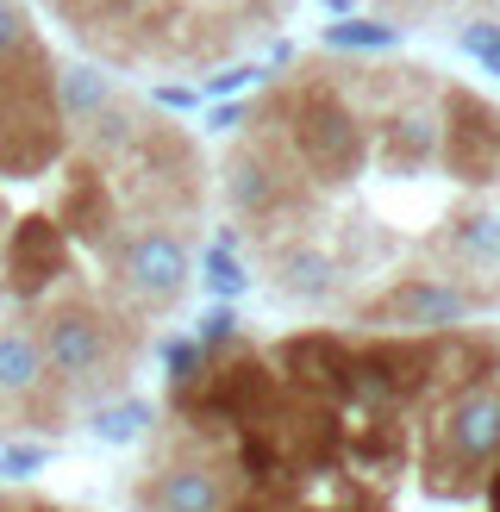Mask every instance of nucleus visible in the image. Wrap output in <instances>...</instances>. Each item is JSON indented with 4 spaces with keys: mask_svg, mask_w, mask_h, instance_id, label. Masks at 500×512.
<instances>
[{
    "mask_svg": "<svg viewBox=\"0 0 500 512\" xmlns=\"http://www.w3.org/2000/svg\"><path fill=\"white\" fill-rule=\"evenodd\" d=\"M444 250L457 256L463 269H482V275H500V207L475 200V207H457L444 219Z\"/></svg>",
    "mask_w": 500,
    "mask_h": 512,
    "instance_id": "13",
    "label": "nucleus"
},
{
    "mask_svg": "<svg viewBox=\"0 0 500 512\" xmlns=\"http://www.w3.org/2000/svg\"><path fill=\"white\" fill-rule=\"evenodd\" d=\"M144 425H150V406H144V400L94 406V419H88V431H94L100 444H132V438H144Z\"/></svg>",
    "mask_w": 500,
    "mask_h": 512,
    "instance_id": "16",
    "label": "nucleus"
},
{
    "mask_svg": "<svg viewBox=\"0 0 500 512\" xmlns=\"http://www.w3.org/2000/svg\"><path fill=\"white\" fill-rule=\"evenodd\" d=\"M32 469H44V450H38V444H13L7 456H0V475H7V481L32 475Z\"/></svg>",
    "mask_w": 500,
    "mask_h": 512,
    "instance_id": "22",
    "label": "nucleus"
},
{
    "mask_svg": "<svg viewBox=\"0 0 500 512\" xmlns=\"http://www.w3.org/2000/svg\"><path fill=\"white\" fill-rule=\"evenodd\" d=\"M494 463H500V381H475V388L450 394L425 431V494L469 500L488 488Z\"/></svg>",
    "mask_w": 500,
    "mask_h": 512,
    "instance_id": "1",
    "label": "nucleus"
},
{
    "mask_svg": "<svg viewBox=\"0 0 500 512\" xmlns=\"http://www.w3.org/2000/svg\"><path fill=\"white\" fill-rule=\"evenodd\" d=\"M194 344L207 350V356H219V350H232V344H238V313H232V306H213V313L200 319V338H194Z\"/></svg>",
    "mask_w": 500,
    "mask_h": 512,
    "instance_id": "21",
    "label": "nucleus"
},
{
    "mask_svg": "<svg viewBox=\"0 0 500 512\" xmlns=\"http://www.w3.org/2000/svg\"><path fill=\"white\" fill-rule=\"evenodd\" d=\"M113 107V82L100 69H63L57 75V113L63 119H94V113H107Z\"/></svg>",
    "mask_w": 500,
    "mask_h": 512,
    "instance_id": "15",
    "label": "nucleus"
},
{
    "mask_svg": "<svg viewBox=\"0 0 500 512\" xmlns=\"http://www.w3.org/2000/svg\"><path fill=\"white\" fill-rule=\"evenodd\" d=\"M113 275L138 306H175L188 288V275H194V256L175 232L144 225V232H132L125 244H113Z\"/></svg>",
    "mask_w": 500,
    "mask_h": 512,
    "instance_id": "5",
    "label": "nucleus"
},
{
    "mask_svg": "<svg viewBox=\"0 0 500 512\" xmlns=\"http://www.w3.org/2000/svg\"><path fill=\"white\" fill-rule=\"evenodd\" d=\"M213 125H219V132H232V125H244V107H219Z\"/></svg>",
    "mask_w": 500,
    "mask_h": 512,
    "instance_id": "25",
    "label": "nucleus"
},
{
    "mask_svg": "<svg viewBox=\"0 0 500 512\" xmlns=\"http://www.w3.org/2000/svg\"><path fill=\"white\" fill-rule=\"evenodd\" d=\"M325 44L332 50H394L400 25H388V19H332L325 25Z\"/></svg>",
    "mask_w": 500,
    "mask_h": 512,
    "instance_id": "17",
    "label": "nucleus"
},
{
    "mask_svg": "<svg viewBox=\"0 0 500 512\" xmlns=\"http://www.w3.org/2000/svg\"><path fill=\"white\" fill-rule=\"evenodd\" d=\"M144 512H232V469L213 456H175L144 481Z\"/></svg>",
    "mask_w": 500,
    "mask_h": 512,
    "instance_id": "8",
    "label": "nucleus"
},
{
    "mask_svg": "<svg viewBox=\"0 0 500 512\" xmlns=\"http://www.w3.org/2000/svg\"><path fill=\"white\" fill-rule=\"evenodd\" d=\"M50 381L44 369V350H38V331H0V394H38Z\"/></svg>",
    "mask_w": 500,
    "mask_h": 512,
    "instance_id": "14",
    "label": "nucleus"
},
{
    "mask_svg": "<svg viewBox=\"0 0 500 512\" xmlns=\"http://www.w3.org/2000/svg\"><path fill=\"white\" fill-rule=\"evenodd\" d=\"M350 7H357V0H325V13H332V19H350Z\"/></svg>",
    "mask_w": 500,
    "mask_h": 512,
    "instance_id": "27",
    "label": "nucleus"
},
{
    "mask_svg": "<svg viewBox=\"0 0 500 512\" xmlns=\"http://www.w3.org/2000/svg\"><path fill=\"white\" fill-rule=\"evenodd\" d=\"M457 44H463V57H475L488 75H500V25L494 19H469L457 32Z\"/></svg>",
    "mask_w": 500,
    "mask_h": 512,
    "instance_id": "19",
    "label": "nucleus"
},
{
    "mask_svg": "<svg viewBox=\"0 0 500 512\" xmlns=\"http://www.w3.org/2000/svg\"><path fill=\"white\" fill-rule=\"evenodd\" d=\"M438 157L469 188L500 182V107H488V100L469 94V88H450L444 94V125H438Z\"/></svg>",
    "mask_w": 500,
    "mask_h": 512,
    "instance_id": "4",
    "label": "nucleus"
},
{
    "mask_svg": "<svg viewBox=\"0 0 500 512\" xmlns=\"http://www.w3.org/2000/svg\"><path fill=\"white\" fill-rule=\"evenodd\" d=\"M225 200L232 213L250 219V225H275L288 207H294V157H275L269 144H238L225 157Z\"/></svg>",
    "mask_w": 500,
    "mask_h": 512,
    "instance_id": "7",
    "label": "nucleus"
},
{
    "mask_svg": "<svg viewBox=\"0 0 500 512\" xmlns=\"http://www.w3.org/2000/svg\"><path fill=\"white\" fill-rule=\"evenodd\" d=\"M469 288H457V281H438V275H413V281H394L388 294H375L363 306L369 325H400V331H425V338H438V331H457L469 313H475Z\"/></svg>",
    "mask_w": 500,
    "mask_h": 512,
    "instance_id": "6",
    "label": "nucleus"
},
{
    "mask_svg": "<svg viewBox=\"0 0 500 512\" xmlns=\"http://www.w3.org/2000/svg\"><path fill=\"white\" fill-rule=\"evenodd\" d=\"M382 7H394V13H419V0H382Z\"/></svg>",
    "mask_w": 500,
    "mask_h": 512,
    "instance_id": "28",
    "label": "nucleus"
},
{
    "mask_svg": "<svg viewBox=\"0 0 500 512\" xmlns=\"http://www.w3.org/2000/svg\"><path fill=\"white\" fill-rule=\"evenodd\" d=\"M232 512H250V506H232Z\"/></svg>",
    "mask_w": 500,
    "mask_h": 512,
    "instance_id": "30",
    "label": "nucleus"
},
{
    "mask_svg": "<svg viewBox=\"0 0 500 512\" xmlns=\"http://www.w3.org/2000/svg\"><path fill=\"white\" fill-rule=\"evenodd\" d=\"M25 44H38V32H32V19H25L13 0H0V63H13Z\"/></svg>",
    "mask_w": 500,
    "mask_h": 512,
    "instance_id": "20",
    "label": "nucleus"
},
{
    "mask_svg": "<svg viewBox=\"0 0 500 512\" xmlns=\"http://www.w3.org/2000/svg\"><path fill=\"white\" fill-rule=\"evenodd\" d=\"M488 512H500V463H494V475H488Z\"/></svg>",
    "mask_w": 500,
    "mask_h": 512,
    "instance_id": "26",
    "label": "nucleus"
},
{
    "mask_svg": "<svg viewBox=\"0 0 500 512\" xmlns=\"http://www.w3.org/2000/svg\"><path fill=\"white\" fill-rule=\"evenodd\" d=\"M157 100H163V107H194V100H200V94H194V88H163Z\"/></svg>",
    "mask_w": 500,
    "mask_h": 512,
    "instance_id": "24",
    "label": "nucleus"
},
{
    "mask_svg": "<svg viewBox=\"0 0 500 512\" xmlns=\"http://www.w3.org/2000/svg\"><path fill=\"white\" fill-rule=\"evenodd\" d=\"M63 238H88V244H107L113 238V188L94 163H75L69 188H63Z\"/></svg>",
    "mask_w": 500,
    "mask_h": 512,
    "instance_id": "12",
    "label": "nucleus"
},
{
    "mask_svg": "<svg viewBox=\"0 0 500 512\" xmlns=\"http://www.w3.org/2000/svg\"><path fill=\"white\" fill-rule=\"evenodd\" d=\"M38 350H44V369L63 388H107V381H119L125 356L138 350V331L94 300H63L44 313Z\"/></svg>",
    "mask_w": 500,
    "mask_h": 512,
    "instance_id": "3",
    "label": "nucleus"
},
{
    "mask_svg": "<svg viewBox=\"0 0 500 512\" xmlns=\"http://www.w3.org/2000/svg\"><path fill=\"white\" fill-rule=\"evenodd\" d=\"M269 275H275V294L300 300V306H319V300L338 294V263L319 244H282L269 256Z\"/></svg>",
    "mask_w": 500,
    "mask_h": 512,
    "instance_id": "11",
    "label": "nucleus"
},
{
    "mask_svg": "<svg viewBox=\"0 0 500 512\" xmlns=\"http://www.w3.org/2000/svg\"><path fill=\"white\" fill-rule=\"evenodd\" d=\"M425 69H407V94H400V107L388 113V138H382V163L394 175H419L425 163L438 157V113L425 107Z\"/></svg>",
    "mask_w": 500,
    "mask_h": 512,
    "instance_id": "10",
    "label": "nucleus"
},
{
    "mask_svg": "<svg viewBox=\"0 0 500 512\" xmlns=\"http://www.w3.org/2000/svg\"><path fill=\"white\" fill-rule=\"evenodd\" d=\"M200 269H207V288L219 294V300H232V294H244V269H238V256H232V244H213L207 256H200Z\"/></svg>",
    "mask_w": 500,
    "mask_h": 512,
    "instance_id": "18",
    "label": "nucleus"
},
{
    "mask_svg": "<svg viewBox=\"0 0 500 512\" xmlns=\"http://www.w3.org/2000/svg\"><path fill=\"white\" fill-rule=\"evenodd\" d=\"M263 113H282L288 119V144H294V169H307L313 182L338 188L363 169V119L357 107L325 88V82H307V88H282L269 94Z\"/></svg>",
    "mask_w": 500,
    "mask_h": 512,
    "instance_id": "2",
    "label": "nucleus"
},
{
    "mask_svg": "<svg viewBox=\"0 0 500 512\" xmlns=\"http://www.w3.org/2000/svg\"><path fill=\"white\" fill-rule=\"evenodd\" d=\"M275 7H288V0H269V13H275Z\"/></svg>",
    "mask_w": 500,
    "mask_h": 512,
    "instance_id": "29",
    "label": "nucleus"
},
{
    "mask_svg": "<svg viewBox=\"0 0 500 512\" xmlns=\"http://www.w3.org/2000/svg\"><path fill=\"white\" fill-rule=\"evenodd\" d=\"M263 69H250V63H238V69H225V75H207V94H232V88H244V82H257Z\"/></svg>",
    "mask_w": 500,
    "mask_h": 512,
    "instance_id": "23",
    "label": "nucleus"
},
{
    "mask_svg": "<svg viewBox=\"0 0 500 512\" xmlns=\"http://www.w3.org/2000/svg\"><path fill=\"white\" fill-rule=\"evenodd\" d=\"M63 269H69V238H63V225L44 219V213L19 219L13 238H7V294L38 300Z\"/></svg>",
    "mask_w": 500,
    "mask_h": 512,
    "instance_id": "9",
    "label": "nucleus"
}]
</instances>
